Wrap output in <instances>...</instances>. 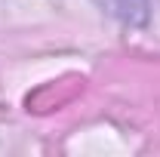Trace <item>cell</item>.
I'll return each mask as SVG.
<instances>
[{"mask_svg":"<svg viewBox=\"0 0 160 157\" xmlns=\"http://www.w3.org/2000/svg\"><path fill=\"white\" fill-rule=\"evenodd\" d=\"M99 3L111 13V16L129 22V25L145 22V0H99Z\"/></svg>","mask_w":160,"mask_h":157,"instance_id":"cell-1","label":"cell"}]
</instances>
